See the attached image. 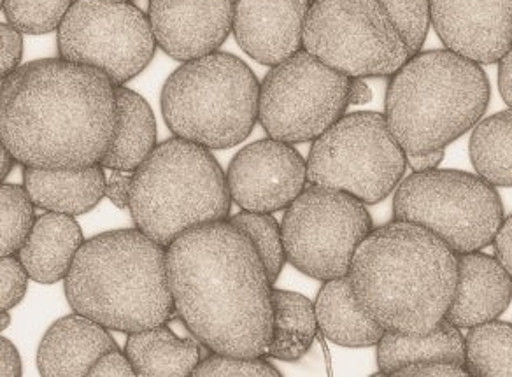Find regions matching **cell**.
Here are the masks:
<instances>
[{"instance_id":"4","label":"cell","mask_w":512,"mask_h":377,"mask_svg":"<svg viewBox=\"0 0 512 377\" xmlns=\"http://www.w3.org/2000/svg\"><path fill=\"white\" fill-rule=\"evenodd\" d=\"M72 309L125 334L164 325L176 314L167 248L136 230H114L85 241L65 278Z\"/></svg>"},{"instance_id":"39","label":"cell","mask_w":512,"mask_h":377,"mask_svg":"<svg viewBox=\"0 0 512 377\" xmlns=\"http://www.w3.org/2000/svg\"><path fill=\"white\" fill-rule=\"evenodd\" d=\"M495 257L498 262L504 265L505 271L511 274L512 278V214L505 218L502 227L498 228L497 235L493 239Z\"/></svg>"},{"instance_id":"24","label":"cell","mask_w":512,"mask_h":377,"mask_svg":"<svg viewBox=\"0 0 512 377\" xmlns=\"http://www.w3.org/2000/svg\"><path fill=\"white\" fill-rule=\"evenodd\" d=\"M448 362L465 367L462 328L442 320L427 334H402L386 330L377 342V367L384 376L409 363Z\"/></svg>"},{"instance_id":"17","label":"cell","mask_w":512,"mask_h":377,"mask_svg":"<svg viewBox=\"0 0 512 377\" xmlns=\"http://www.w3.org/2000/svg\"><path fill=\"white\" fill-rule=\"evenodd\" d=\"M309 8L311 0H235V41L258 64H283L304 50Z\"/></svg>"},{"instance_id":"20","label":"cell","mask_w":512,"mask_h":377,"mask_svg":"<svg viewBox=\"0 0 512 377\" xmlns=\"http://www.w3.org/2000/svg\"><path fill=\"white\" fill-rule=\"evenodd\" d=\"M83 244L85 235L74 216L50 211L37 218L16 255L30 279L41 285H53L67 278Z\"/></svg>"},{"instance_id":"32","label":"cell","mask_w":512,"mask_h":377,"mask_svg":"<svg viewBox=\"0 0 512 377\" xmlns=\"http://www.w3.org/2000/svg\"><path fill=\"white\" fill-rule=\"evenodd\" d=\"M406 43L409 55L421 53L432 22L430 0H381Z\"/></svg>"},{"instance_id":"23","label":"cell","mask_w":512,"mask_h":377,"mask_svg":"<svg viewBox=\"0 0 512 377\" xmlns=\"http://www.w3.org/2000/svg\"><path fill=\"white\" fill-rule=\"evenodd\" d=\"M118 121L100 165L109 171L136 172L157 148V120L150 104L127 86H116Z\"/></svg>"},{"instance_id":"3","label":"cell","mask_w":512,"mask_h":377,"mask_svg":"<svg viewBox=\"0 0 512 377\" xmlns=\"http://www.w3.org/2000/svg\"><path fill=\"white\" fill-rule=\"evenodd\" d=\"M348 276L384 330L427 334L446 320L455 297L458 253L432 230L393 220L358 246Z\"/></svg>"},{"instance_id":"11","label":"cell","mask_w":512,"mask_h":377,"mask_svg":"<svg viewBox=\"0 0 512 377\" xmlns=\"http://www.w3.org/2000/svg\"><path fill=\"white\" fill-rule=\"evenodd\" d=\"M286 258L318 281L348 276L356 249L374 230L362 200L330 186L307 185L283 216Z\"/></svg>"},{"instance_id":"42","label":"cell","mask_w":512,"mask_h":377,"mask_svg":"<svg viewBox=\"0 0 512 377\" xmlns=\"http://www.w3.org/2000/svg\"><path fill=\"white\" fill-rule=\"evenodd\" d=\"M444 155H446V150L430 151L423 155H407V162L413 167L414 172L434 171V169H439Z\"/></svg>"},{"instance_id":"18","label":"cell","mask_w":512,"mask_h":377,"mask_svg":"<svg viewBox=\"0 0 512 377\" xmlns=\"http://www.w3.org/2000/svg\"><path fill=\"white\" fill-rule=\"evenodd\" d=\"M512 300V278L497 257L483 251L458 255V283L446 320L472 328L497 320Z\"/></svg>"},{"instance_id":"19","label":"cell","mask_w":512,"mask_h":377,"mask_svg":"<svg viewBox=\"0 0 512 377\" xmlns=\"http://www.w3.org/2000/svg\"><path fill=\"white\" fill-rule=\"evenodd\" d=\"M97 321L71 314L55 321L37 351V369L44 377H83L95 362L118 344Z\"/></svg>"},{"instance_id":"46","label":"cell","mask_w":512,"mask_h":377,"mask_svg":"<svg viewBox=\"0 0 512 377\" xmlns=\"http://www.w3.org/2000/svg\"><path fill=\"white\" fill-rule=\"evenodd\" d=\"M113 2H130V0H113Z\"/></svg>"},{"instance_id":"30","label":"cell","mask_w":512,"mask_h":377,"mask_svg":"<svg viewBox=\"0 0 512 377\" xmlns=\"http://www.w3.org/2000/svg\"><path fill=\"white\" fill-rule=\"evenodd\" d=\"M29 192L18 185H2L0 190V255H16L29 237L36 214Z\"/></svg>"},{"instance_id":"41","label":"cell","mask_w":512,"mask_h":377,"mask_svg":"<svg viewBox=\"0 0 512 377\" xmlns=\"http://www.w3.org/2000/svg\"><path fill=\"white\" fill-rule=\"evenodd\" d=\"M498 64V90L505 104L512 109V48Z\"/></svg>"},{"instance_id":"2","label":"cell","mask_w":512,"mask_h":377,"mask_svg":"<svg viewBox=\"0 0 512 377\" xmlns=\"http://www.w3.org/2000/svg\"><path fill=\"white\" fill-rule=\"evenodd\" d=\"M116 121V86L90 65L44 58L2 79L0 141L25 167L76 171L100 164Z\"/></svg>"},{"instance_id":"44","label":"cell","mask_w":512,"mask_h":377,"mask_svg":"<svg viewBox=\"0 0 512 377\" xmlns=\"http://www.w3.org/2000/svg\"><path fill=\"white\" fill-rule=\"evenodd\" d=\"M15 160L16 158L11 155V151L6 146L0 148V179L8 178L9 172L13 171Z\"/></svg>"},{"instance_id":"28","label":"cell","mask_w":512,"mask_h":377,"mask_svg":"<svg viewBox=\"0 0 512 377\" xmlns=\"http://www.w3.org/2000/svg\"><path fill=\"white\" fill-rule=\"evenodd\" d=\"M465 370L474 377H512V325L486 321L465 337Z\"/></svg>"},{"instance_id":"7","label":"cell","mask_w":512,"mask_h":377,"mask_svg":"<svg viewBox=\"0 0 512 377\" xmlns=\"http://www.w3.org/2000/svg\"><path fill=\"white\" fill-rule=\"evenodd\" d=\"M258 107L255 72L223 51L183 62L162 90V114L172 134L207 150H228L246 141L258 121Z\"/></svg>"},{"instance_id":"37","label":"cell","mask_w":512,"mask_h":377,"mask_svg":"<svg viewBox=\"0 0 512 377\" xmlns=\"http://www.w3.org/2000/svg\"><path fill=\"white\" fill-rule=\"evenodd\" d=\"M88 376L136 377L137 374L127 353L123 355L120 349H113V351H107L106 355L100 356Z\"/></svg>"},{"instance_id":"8","label":"cell","mask_w":512,"mask_h":377,"mask_svg":"<svg viewBox=\"0 0 512 377\" xmlns=\"http://www.w3.org/2000/svg\"><path fill=\"white\" fill-rule=\"evenodd\" d=\"M393 218L432 230L460 253L493 244L504 223V206L495 186L479 174L434 169L402 179L393 197Z\"/></svg>"},{"instance_id":"26","label":"cell","mask_w":512,"mask_h":377,"mask_svg":"<svg viewBox=\"0 0 512 377\" xmlns=\"http://www.w3.org/2000/svg\"><path fill=\"white\" fill-rule=\"evenodd\" d=\"M272 341L267 356L283 362H297L309 353L318 334L314 302L306 295L272 288Z\"/></svg>"},{"instance_id":"6","label":"cell","mask_w":512,"mask_h":377,"mask_svg":"<svg viewBox=\"0 0 512 377\" xmlns=\"http://www.w3.org/2000/svg\"><path fill=\"white\" fill-rule=\"evenodd\" d=\"M227 174L200 144L172 137L158 144L132 174L130 214L136 227L162 246L214 221L228 220Z\"/></svg>"},{"instance_id":"31","label":"cell","mask_w":512,"mask_h":377,"mask_svg":"<svg viewBox=\"0 0 512 377\" xmlns=\"http://www.w3.org/2000/svg\"><path fill=\"white\" fill-rule=\"evenodd\" d=\"M74 0H2L8 22L30 36H43L60 29Z\"/></svg>"},{"instance_id":"27","label":"cell","mask_w":512,"mask_h":377,"mask_svg":"<svg viewBox=\"0 0 512 377\" xmlns=\"http://www.w3.org/2000/svg\"><path fill=\"white\" fill-rule=\"evenodd\" d=\"M470 160L493 186H512V109L479 121L470 136Z\"/></svg>"},{"instance_id":"15","label":"cell","mask_w":512,"mask_h":377,"mask_svg":"<svg viewBox=\"0 0 512 377\" xmlns=\"http://www.w3.org/2000/svg\"><path fill=\"white\" fill-rule=\"evenodd\" d=\"M432 25L448 50L497 64L512 48V0H430Z\"/></svg>"},{"instance_id":"10","label":"cell","mask_w":512,"mask_h":377,"mask_svg":"<svg viewBox=\"0 0 512 377\" xmlns=\"http://www.w3.org/2000/svg\"><path fill=\"white\" fill-rule=\"evenodd\" d=\"M304 50L349 78L393 76L411 58L381 0H311Z\"/></svg>"},{"instance_id":"40","label":"cell","mask_w":512,"mask_h":377,"mask_svg":"<svg viewBox=\"0 0 512 377\" xmlns=\"http://www.w3.org/2000/svg\"><path fill=\"white\" fill-rule=\"evenodd\" d=\"M22 374V358L18 349L9 339L2 337L0 339V376L20 377Z\"/></svg>"},{"instance_id":"16","label":"cell","mask_w":512,"mask_h":377,"mask_svg":"<svg viewBox=\"0 0 512 377\" xmlns=\"http://www.w3.org/2000/svg\"><path fill=\"white\" fill-rule=\"evenodd\" d=\"M234 0H150L158 48L178 62L206 57L234 30Z\"/></svg>"},{"instance_id":"22","label":"cell","mask_w":512,"mask_h":377,"mask_svg":"<svg viewBox=\"0 0 512 377\" xmlns=\"http://www.w3.org/2000/svg\"><path fill=\"white\" fill-rule=\"evenodd\" d=\"M314 306L321 334L342 348L377 346L386 332L363 309L349 276L325 281Z\"/></svg>"},{"instance_id":"5","label":"cell","mask_w":512,"mask_h":377,"mask_svg":"<svg viewBox=\"0 0 512 377\" xmlns=\"http://www.w3.org/2000/svg\"><path fill=\"white\" fill-rule=\"evenodd\" d=\"M481 64L455 51H423L393 74L384 118L407 155L446 150L474 129L490 104Z\"/></svg>"},{"instance_id":"13","label":"cell","mask_w":512,"mask_h":377,"mask_svg":"<svg viewBox=\"0 0 512 377\" xmlns=\"http://www.w3.org/2000/svg\"><path fill=\"white\" fill-rule=\"evenodd\" d=\"M57 32L60 57L99 69L114 86L139 76L158 46L150 18L132 2L74 0Z\"/></svg>"},{"instance_id":"9","label":"cell","mask_w":512,"mask_h":377,"mask_svg":"<svg viewBox=\"0 0 512 377\" xmlns=\"http://www.w3.org/2000/svg\"><path fill=\"white\" fill-rule=\"evenodd\" d=\"M407 165V153L384 114H344L314 141L307 183L337 188L363 204H379L397 190Z\"/></svg>"},{"instance_id":"25","label":"cell","mask_w":512,"mask_h":377,"mask_svg":"<svg viewBox=\"0 0 512 377\" xmlns=\"http://www.w3.org/2000/svg\"><path fill=\"white\" fill-rule=\"evenodd\" d=\"M125 353L141 377L193 376L202 360L197 342L178 337L165 323L128 334Z\"/></svg>"},{"instance_id":"38","label":"cell","mask_w":512,"mask_h":377,"mask_svg":"<svg viewBox=\"0 0 512 377\" xmlns=\"http://www.w3.org/2000/svg\"><path fill=\"white\" fill-rule=\"evenodd\" d=\"M130 186H132V176H127V172H111V176L107 179V199L111 200L118 209H125L130 204Z\"/></svg>"},{"instance_id":"36","label":"cell","mask_w":512,"mask_h":377,"mask_svg":"<svg viewBox=\"0 0 512 377\" xmlns=\"http://www.w3.org/2000/svg\"><path fill=\"white\" fill-rule=\"evenodd\" d=\"M395 377H462L469 376L462 365L448 362L409 363L392 372Z\"/></svg>"},{"instance_id":"14","label":"cell","mask_w":512,"mask_h":377,"mask_svg":"<svg viewBox=\"0 0 512 377\" xmlns=\"http://www.w3.org/2000/svg\"><path fill=\"white\" fill-rule=\"evenodd\" d=\"M232 202L253 213H276L306 190L307 162L293 144L262 139L242 148L227 172Z\"/></svg>"},{"instance_id":"12","label":"cell","mask_w":512,"mask_h":377,"mask_svg":"<svg viewBox=\"0 0 512 377\" xmlns=\"http://www.w3.org/2000/svg\"><path fill=\"white\" fill-rule=\"evenodd\" d=\"M349 83V76L300 50L267 72L258 121L267 136L283 143L316 141L348 111Z\"/></svg>"},{"instance_id":"45","label":"cell","mask_w":512,"mask_h":377,"mask_svg":"<svg viewBox=\"0 0 512 377\" xmlns=\"http://www.w3.org/2000/svg\"><path fill=\"white\" fill-rule=\"evenodd\" d=\"M0 318H2V323H0V330H6L9 325V314L8 311H2L0 314Z\"/></svg>"},{"instance_id":"43","label":"cell","mask_w":512,"mask_h":377,"mask_svg":"<svg viewBox=\"0 0 512 377\" xmlns=\"http://www.w3.org/2000/svg\"><path fill=\"white\" fill-rule=\"evenodd\" d=\"M372 100V90L363 78H351L349 83V106H363Z\"/></svg>"},{"instance_id":"34","label":"cell","mask_w":512,"mask_h":377,"mask_svg":"<svg viewBox=\"0 0 512 377\" xmlns=\"http://www.w3.org/2000/svg\"><path fill=\"white\" fill-rule=\"evenodd\" d=\"M29 272L22 264L18 255H9L0 260V309L9 311L22 302L27 285Z\"/></svg>"},{"instance_id":"35","label":"cell","mask_w":512,"mask_h":377,"mask_svg":"<svg viewBox=\"0 0 512 377\" xmlns=\"http://www.w3.org/2000/svg\"><path fill=\"white\" fill-rule=\"evenodd\" d=\"M23 57V32L11 23L0 25V74L2 79L15 72Z\"/></svg>"},{"instance_id":"21","label":"cell","mask_w":512,"mask_h":377,"mask_svg":"<svg viewBox=\"0 0 512 377\" xmlns=\"http://www.w3.org/2000/svg\"><path fill=\"white\" fill-rule=\"evenodd\" d=\"M23 185L37 207L51 213L81 216L106 197V169L100 164L76 171L25 167Z\"/></svg>"},{"instance_id":"29","label":"cell","mask_w":512,"mask_h":377,"mask_svg":"<svg viewBox=\"0 0 512 377\" xmlns=\"http://www.w3.org/2000/svg\"><path fill=\"white\" fill-rule=\"evenodd\" d=\"M228 221L248 235L249 241L255 244L258 255L264 262L272 285L278 283L288 258H286L283 228L272 213H253L244 211L230 216Z\"/></svg>"},{"instance_id":"1","label":"cell","mask_w":512,"mask_h":377,"mask_svg":"<svg viewBox=\"0 0 512 377\" xmlns=\"http://www.w3.org/2000/svg\"><path fill=\"white\" fill-rule=\"evenodd\" d=\"M178 316L211 353L265 356L272 341V283L255 244L228 220L167 246Z\"/></svg>"},{"instance_id":"33","label":"cell","mask_w":512,"mask_h":377,"mask_svg":"<svg viewBox=\"0 0 512 377\" xmlns=\"http://www.w3.org/2000/svg\"><path fill=\"white\" fill-rule=\"evenodd\" d=\"M195 377H281L274 365L265 362L262 356H232L211 353L202 358Z\"/></svg>"}]
</instances>
